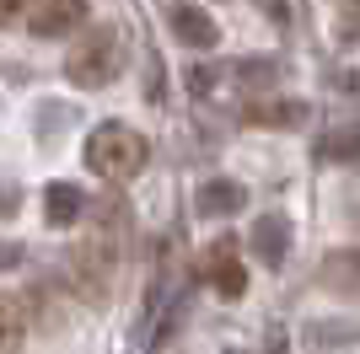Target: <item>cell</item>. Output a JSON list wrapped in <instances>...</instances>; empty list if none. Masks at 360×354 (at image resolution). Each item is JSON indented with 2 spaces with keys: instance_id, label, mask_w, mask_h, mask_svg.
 <instances>
[{
  "instance_id": "cell-1",
  "label": "cell",
  "mask_w": 360,
  "mask_h": 354,
  "mask_svg": "<svg viewBox=\"0 0 360 354\" xmlns=\"http://www.w3.org/2000/svg\"><path fill=\"white\" fill-rule=\"evenodd\" d=\"M146 162H150V140L140 129H129V124H119V118H108V124H97L86 134V166L97 177H108V183L140 177Z\"/></svg>"
},
{
  "instance_id": "cell-2",
  "label": "cell",
  "mask_w": 360,
  "mask_h": 354,
  "mask_svg": "<svg viewBox=\"0 0 360 354\" xmlns=\"http://www.w3.org/2000/svg\"><path fill=\"white\" fill-rule=\"evenodd\" d=\"M103 215L108 221H97V231L65 258V263H70V280L81 284L86 301H103L108 284H113V268H119V204H108Z\"/></svg>"
},
{
  "instance_id": "cell-3",
  "label": "cell",
  "mask_w": 360,
  "mask_h": 354,
  "mask_svg": "<svg viewBox=\"0 0 360 354\" xmlns=\"http://www.w3.org/2000/svg\"><path fill=\"white\" fill-rule=\"evenodd\" d=\"M119 70H124V38H119V27H91L86 38L65 54V75H70L75 86H86V91L113 86Z\"/></svg>"
},
{
  "instance_id": "cell-4",
  "label": "cell",
  "mask_w": 360,
  "mask_h": 354,
  "mask_svg": "<svg viewBox=\"0 0 360 354\" xmlns=\"http://www.w3.org/2000/svg\"><path fill=\"white\" fill-rule=\"evenodd\" d=\"M167 27L178 32V44H188V48H215L221 44L215 16L205 11V6H194V0H172V6H167Z\"/></svg>"
},
{
  "instance_id": "cell-5",
  "label": "cell",
  "mask_w": 360,
  "mask_h": 354,
  "mask_svg": "<svg viewBox=\"0 0 360 354\" xmlns=\"http://www.w3.org/2000/svg\"><path fill=\"white\" fill-rule=\"evenodd\" d=\"M205 280H210L226 301H237V295L248 290V268L237 263V242H231V236H221V242L205 247Z\"/></svg>"
},
{
  "instance_id": "cell-6",
  "label": "cell",
  "mask_w": 360,
  "mask_h": 354,
  "mask_svg": "<svg viewBox=\"0 0 360 354\" xmlns=\"http://www.w3.org/2000/svg\"><path fill=\"white\" fill-rule=\"evenodd\" d=\"M248 247L264 268H280L290 258V221L285 215H258L253 231H248Z\"/></svg>"
},
{
  "instance_id": "cell-7",
  "label": "cell",
  "mask_w": 360,
  "mask_h": 354,
  "mask_svg": "<svg viewBox=\"0 0 360 354\" xmlns=\"http://www.w3.org/2000/svg\"><path fill=\"white\" fill-rule=\"evenodd\" d=\"M242 209H248V188H242L237 177H210V183L199 188V215H210V221L242 215Z\"/></svg>"
},
{
  "instance_id": "cell-8",
  "label": "cell",
  "mask_w": 360,
  "mask_h": 354,
  "mask_svg": "<svg viewBox=\"0 0 360 354\" xmlns=\"http://www.w3.org/2000/svg\"><path fill=\"white\" fill-rule=\"evenodd\" d=\"M81 215H86V193L75 188V183H49L44 188V221L54 225V231L75 225Z\"/></svg>"
},
{
  "instance_id": "cell-9",
  "label": "cell",
  "mask_w": 360,
  "mask_h": 354,
  "mask_svg": "<svg viewBox=\"0 0 360 354\" xmlns=\"http://www.w3.org/2000/svg\"><path fill=\"white\" fill-rule=\"evenodd\" d=\"M81 16H86V0H44V6L32 11V38H60Z\"/></svg>"
},
{
  "instance_id": "cell-10",
  "label": "cell",
  "mask_w": 360,
  "mask_h": 354,
  "mask_svg": "<svg viewBox=\"0 0 360 354\" xmlns=\"http://www.w3.org/2000/svg\"><path fill=\"white\" fill-rule=\"evenodd\" d=\"M323 284L339 295H360V247H333L323 258Z\"/></svg>"
},
{
  "instance_id": "cell-11",
  "label": "cell",
  "mask_w": 360,
  "mask_h": 354,
  "mask_svg": "<svg viewBox=\"0 0 360 354\" xmlns=\"http://www.w3.org/2000/svg\"><path fill=\"white\" fill-rule=\"evenodd\" d=\"M27 339V306L22 295H0V354H16Z\"/></svg>"
},
{
  "instance_id": "cell-12",
  "label": "cell",
  "mask_w": 360,
  "mask_h": 354,
  "mask_svg": "<svg viewBox=\"0 0 360 354\" xmlns=\"http://www.w3.org/2000/svg\"><path fill=\"white\" fill-rule=\"evenodd\" d=\"M307 349H328V343H360V322L349 317H328V322H307L301 327Z\"/></svg>"
},
{
  "instance_id": "cell-13",
  "label": "cell",
  "mask_w": 360,
  "mask_h": 354,
  "mask_svg": "<svg viewBox=\"0 0 360 354\" xmlns=\"http://www.w3.org/2000/svg\"><path fill=\"white\" fill-rule=\"evenodd\" d=\"M301 118H307L301 103H274V97H264V103L248 107V124H264V129H296Z\"/></svg>"
},
{
  "instance_id": "cell-14",
  "label": "cell",
  "mask_w": 360,
  "mask_h": 354,
  "mask_svg": "<svg viewBox=\"0 0 360 354\" xmlns=\"http://www.w3.org/2000/svg\"><path fill=\"white\" fill-rule=\"evenodd\" d=\"M323 156L328 162H360V124H339V129L323 134Z\"/></svg>"
},
{
  "instance_id": "cell-15",
  "label": "cell",
  "mask_w": 360,
  "mask_h": 354,
  "mask_svg": "<svg viewBox=\"0 0 360 354\" xmlns=\"http://www.w3.org/2000/svg\"><path fill=\"white\" fill-rule=\"evenodd\" d=\"M22 258H27V247H22V242H11V236H0V274H6V268H16Z\"/></svg>"
},
{
  "instance_id": "cell-16",
  "label": "cell",
  "mask_w": 360,
  "mask_h": 354,
  "mask_svg": "<svg viewBox=\"0 0 360 354\" xmlns=\"http://www.w3.org/2000/svg\"><path fill=\"white\" fill-rule=\"evenodd\" d=\"M27 11V0H0V22H11V16Z\"/></svg>"
},
{
  "instance_id": "cell-17",
  "label": "cell",
  "mask_w": 360,
  "mask_h": 354,
  "mask_svg": "<svg viewBox=\"0 0 360 354\" xmlns=\"http://www.w3.org/2000/svg\"><path fill=\"white\" fill-rule=\"evenodd\" d=\"M226 354H242V349H226Z\"/></svg>"
},
{
  "instance_id": "cell-18",
  "label": "cell",
  "mask_w": 360,
  "mask_h": 354,
  "mask_svg": "<svg viewBox=\"0 0 360 354\" xmlns=\"http://www.w3.org/2000/svg\"><path fill=\"white\" fill-rule=\"evenodd\" d=\"M355 11H360V0H355Z\"/></svg>"
}]
</instances>
